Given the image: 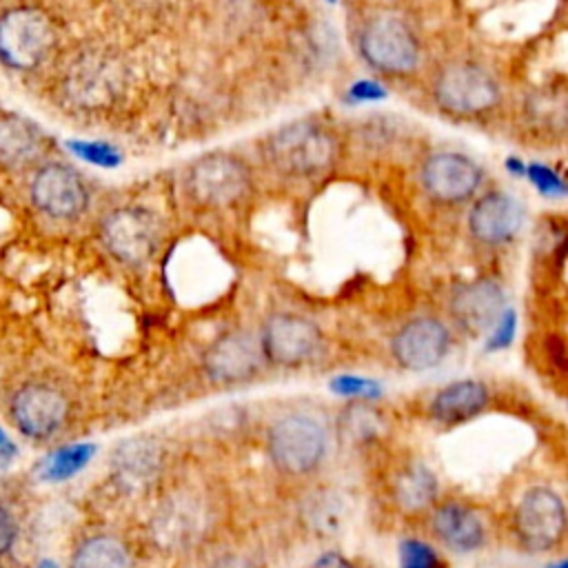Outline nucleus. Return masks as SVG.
Instances as JSON below:
<instances>
[{
    "label": "nucleus",
    "mask_w": 568,
    "mask_h": 568,
    "mask_svg": "<svg viewBox=\"0 0 568 568\" xmlns=\"http://www.w3.org/2000/svg\"><path fill=\"white\" fill-rule=\"evenodd\" d=\"M266 153L277 171L306 178L317 175L333 164L337 142L315 122H291L268 138Z\"/></svg>",
    "instance_id": "nucleus-1"
},
{
    "label": "nucleus",
    "mask_w": 568,
    "mask_h": 568,
    "mask_svg": "<svg viewBox=\"0 0 568 568\" xmlns=\"http://www.w3.org/2000/svg\"><path fill=\"white\" fill-rule=\"evenodd\" d=\"M266 450L280 473L302 477L322 464L326 455V430L308 415H284L268 428Z\"/></svg>",
    "instance_id": "nucleus-2"
},
{
    "label": "nucleus",
    "mask_w": 568,
    "mask_h": 568,
    "mask_svg": "<svg viewBox=\"0 0 568 568\" xmlns=\"http://www.w3.org/2000/svg\"><path fill=\"white\" fill-rule=\"evenodd\" d=\"M359 53L368 67L390 75H404L417 67L419 42L402 18L384 13L364 24Z\"/></svg>",
    "instance_id": "nucleus-3"
},
{
    "label": "nucleus",
    "mask_w": 568,
    "mask_h": 568,
    "mask_svg": "<svg viewBox=\"0 0 568 568\" xmlns=\"http://www.w3.org/2000/svg\"><path fill=\"white\" fill-rule=\"evenodd\" d=\"M519 544L530 552H548L557 548L566 532V506L557 490L550 486L528 488L513 517Z\"/></svg>",
    "instance_id": "nucleus-4"
},
{
    "label": "nucleus",
    "mask_w": 568,
    "mask_h": 568,
    "mask_svg": "<svg viewBox=\"0 0 568 568\" xmlns=\"http://www.w3.org/2000/svg\"><path fill=\"white\" fill-rule=\"evenodd\" d=\"M251 186V171L231 153H206L186 173V189L197 204L229 206Z\"/></svg>",
    "instance_id": "nucleus-5"
},
{
    "label": "nucleus",
    "mask_w": 568,
    "mask_h": 568,
    "mask_svg": "<svg viewBox=\"0 0 568 568\" xmlns=\"http://www.w3.org/2000/svg\"><path fill=\"white\" fill-rule=\"evenodd\" d=\"M262 357L275 366H302L322 348L320 326L297 313H273L264 320L260 333Z\"/></svg>",
    "instance_id": "nucleus-6"
},
{
    "label": "nucleus",
    "mask_w": 568,
    "mask_h": 568,
    "mask_svg": "<svg viewBox=\"0 0 568 568\" xmlns=\"http://www.w3.org/2000/svg\"><path fill=\"white\" fill-rule=\"evenodd\" d=\"M104 248L122 264L140 266L151 260L158 248V220L140 206H122L111 211L100 226Z\"/></svg>",
    "instance_id": "nucleus-7"
},
{
    "label": "nucleus",
    "mask_w": 568,
    "mask_h": 568,
    "mask_svg": "<svg viewBox=\"0 0 568 568\" xmlns=\"http://www.w3.org/2000/svg\"><path fill=\"white\" fill-rule=\"evenodd\" d=\"M435 100L442 109L457 115L488 111L499 100L497 80L477 64L459 62L446 67L435 82Z\"/></svg>",
    "instance_id": "nucleus-8"
},
{
    "label": "nucleus",
    "mask_w": 568,
    "mask_h": 568,
    "mask_svg": "<svg viewBox=\"0 0 568 568\" xmlns=\"http://www.w3.org/2000/svg\"><path fill=\"white\" fill-rule=\"evenodd\" d=\"M53 31L44 13L11 9L0 16V58L13 69L36 67L49 51Z\"/></svg>",
    "instance_id": "nucleus-9"
},
{
    "label": "nucleus",
    "mask_w": 568,
    "mask_h": 568,
    "mask_svg": "<svg viewBox=\"0 0 568 568\" xmlns=\"http://www.w3.org/2000/svg\"><path fill=\"white\" fill-rule=\"evenodd\" d=\"M13 426L29 439H49L55 435L69 415V402L62 390L49 384H24L9 402Z\"/></svg>",
    "instance_id": "nucleus-10"
},
{
    "label": "nucleus",
    "mask_w": 568,
    "mask_h": 568,
    "mask_svg": "<svg viewBox=\"0 0 568 568\" xmlns=\"http://www.w3.org/2000/svg\"><path fill=\"white\" fill-rule=\"evenodd\" d=\"M206 508L195 495L175 493L151 517V535L158 548L180 552L200 541L206 530Z\"/></svg>",
    "instance_id": "nucleus-11"
},
{
    "label": "nucleus",
    "mask_w": 568,
    "mask_h": 568,
    "mask_svg": "<svg viewBox=\"0 0 568 568\" xmlns=\"http://www.w3.org/2000/svg\"><path fill=\"white\" fill-rule=\"evenodd\" d=\"M450 348V331L437 317H415L390 339L395 362L406 371L435 368Z\"/></svg>",
    "instance_id": "nucleus-12"
},
{
    "label": "nucleus",
    "mask_w": 568,
    "mask_h": 568,
    "mask_svg": "<svg viewBox=\"0 0 568 568\" xmlns=\"http://www.w3.org/2000/svg\"><path fill=\"white\" fill-rule=\"evenodd\" d=\"M31 200L38 211L53 220H75L84 213L89 193L71 166L47 164L31 182Z\"/></svg>",
    "instance_id": "nucleus-13"
},
{
    "label": "nucleus",
    "mask_w": 568,
    "mask_h": 568,
    "mask_svg": "<svg viewBox=\"0 0 568 568\" xmlns=\"http://www.w3.org/2000/svg\"><path fill=\"white\" fill-rule=\"evenodd\" d=\"M260 339L246 331L220 335L204 353V371L217 384H240L255 377L262 364Z\"/></svg>",
    "instance_id": "nucleus-14"
},
{
    "label": "nucleus",
    "mask_w": 568,
    "mask_h": 568,
    "mask_svg": "<svg viewBox=\"0 0 568 568\" xmlns=\"http://www.w3.org/2000/svg\"><path fill=\"white\" fill-rule=\"evenodd\" d=\"M481 169L464 153L442 151L422 166V184L430 197L444 204L468 200L481 184Z\"/></svg>",
    "instance_id": "nucleus-15"
},
{
    "label": "nucleus",
    "mask_w": 568,
    "mask_h": 568,
    "mask_svg": "<svg viewBox=\"0 0 568 568\" xmlns=\"http://www.w3.org/2000/svg\"><path fill=\"white\" fill-rule=\"evenodd\" d=\"M450 315L468 335H481L495 326L506 311V297L495 280L481 277L459 284L448 302Z\"/></svg>",
    "instance_id": "nucleus-16"
},
{
    "label": "nucleus",
    "mask_w": 568,
    "mask_h": 568,
    "mask_svg": "<svg viewBox=\"0 0 568 568\" xmlns=\"http://www.w3.org/2000/svg\"><path fill=\"white\" fill-rule=\"evenodd\" d=\"M521 226L524 206L519 200L504 191H490L481 195L468 213V229L481 244L497 246L510 242Z\"/></svg>",
    "instance_id": "nucleus-17"
},
{
    "label": "nucleus",
    "mask_w": 568,
    "mask_h": 568,
    "mask_svg": "<svg viewBox=\"0 0 568 568\" xmlns=\"http://www.w3.org/2000/svg\"><path fill=\"white\" fill-rule=\"evenodd\" d=\"M164 462V450L158 439L138 435L120 442L111 455V468L115 479L131 490L144 488L155 479Z\"/></svg>",
    "instance_id": "nucleus-18"
},
{
    "label": "nucleus",
    "mask_w": 568,
    "mask_h": 568,
    "mask_svg": "<svg viewBox=\"0 0 568 568\" xmlns=\"http://www.w3.org/2000/svg\"><path fill=\"white\" fill-rule=\"evenodd\" d=\"M433 535L455 552H473L486 541V526L477 510L459 501H446L433 510Z\"/></svg>",
    "instance_id": "nucleus-19"
},
{
    "label": "nucleus",
    "mask_w": 568,
    "mask_h": 568,
    "mask_svg": "<svg viewBox=\"0 0 568 568\" xmlns=\"http://www.w3.org/2000/svg\"><path fill=\"white\" fill-rule=\"evenodd\" d=\"M488 404V388L477 379H459L439 388L430 402V415L439 424H462L473 419Z\"/></svg>",
    "instance_id": "nucleus-20"
},
{
    "label": "nucleus",
    "mask_w": 568,
    "mask_h": 568,
    "mask_svg": "<svg viewBox=\"0 0 568 568\" xmlns=\"http://www.w3.org/2000/svg\"><path fill=\"white\" fill-rule=\"evenodd\" d=\"M71 568H133V557L118 537L91 535L75 546Z\"/></svg>",
    "instance_id": "nucleus-21"
},
{
    "label": "nucleus",
    "mask_w": 568,
    "mask_h": 568,
    "mask_svg": "<svg viewBox=\"0 0 568 568\" xmlns=\"http://www.w3.org/2000/svg\"><path fill=\"white\" fill-rule=\"evenodd\" d=\"M40 149L38 131L20 120L4 118L0 120V164L7 169H18L29 164Z\"/></svg>",
    "instance_id": "nucleus-22"
},
{
    "label": "nucleus",
    "mask_w": 568,
    "mask_h": 568,
    "mask_svg": "<svg viewBox=\"0 0 568 568\" xmlns=\"http://www.w3.org/2000/svg\"><path fill=\"white\" fill-rule=\"evenodd\" d=\"M395 501L404 510H422L437 497V479L424 464H408L395 479Z\"/></svg>",
    "instance_id": "nucleus-23"
},
{
    "label": "nucleus",
    "mask_w": 568,
    "mask_h": 568,
    "mask_svg": "<svg viewBox=\"0 0 568 568\" xmlns=\"http://www.w3.org/2000/svg\"><path fill=\"white\" fill-rule=\"evenodd\" d=\"M95 446L93 444H69L51 450L42 462L38 464V477L42 481H64L73 475H78L93 457Z\"/></svg>",
    "instance_id": "nucleus-24"
},
{
    "label": "nucleus",
    "mask_w": 568,
    "mask_h": 568,
    "mask_svg": "<svg viewBox=\"0 0 568 568\" xmlns=\"http://www.w3.org/2000/svg\"><path fill=\"white\" fill-rule=\"evenodd\" d=\"M342 521V506L331 495H317L308 504V526H315L320 532L337 530Z\"/></svg>",
    "instance_id": "nucleus-25"
},
{
    "label": "nucleus",
    "mask_w": 568,
    "mask_h": 568,
    "mask_svg": "<svg viewBox=\"0 0 568 568\" xmlns=\"http://www.w3.org/2000/svg\"><path fill=\"white\" fill-rule=\"evenodd\" d=\"M399 568H442V564L426 541L404 539L399 546Z\"/></svg>",
    "instance_id": "nucleus-26"
},
{
    "label": "nucleus",
    "mask_w": 568,
    "mask_h": 568,
    "mask_svg": "<svg viewBox=\"0 0 568 568\" xmlns=\"http://www.w3.org/2000/svg\"><path fill=\"white\" fill-rule=\"evenodd\" d=\"M333 390L342 393V395H348V397H355V399H359V397H375L379 393L375 382L364 379V377H351V375L337 377L333 382Z\"/></svg>",
    "instance_id": "nucleus-27"
},
{
    "label": "nucleus",
    "mask_w": 568,
    "mask_h": 568,
    "mask_svg": "<svg viewBox=\"0 0 568 568\" xmlns=\"http://www.w3.org/2000/svg\"><path fill=\"white\" fill-rule=\"evenodd\" d=\"M490 339H488V348H506L515 335V315L510 311H504L501 317L495 322V326L490 328Z\"/></svg>",
    "instance_id": "nucleus-28"
},
{
    "label": "nucleus",
    "mask_w": 568,
    "mask_h": 568,
    "mask_svg": "<svg viewBox=\"0 0 568 568\" xmlns=\"http://www.w3.org/2000/svg\"><path fill=\"white\" fill-rule=\"evenodd\" d=\"M18 539V521L16 517L0 506V555H7Z\"/></svg>",
    "instance_id": "nucleus-29"
},
{
    "label": "nucleus",
    "mask_w": 568,
    "mask_h": 568,
    "mask_svg": "<svg viewBox=\"0 0 568 568\" xmlns=\"http://www.w3.org/2000/svg\"><path fill=\"white\" fill-rule=\"evenodd\" d=\"M75 153L87 158L89 162H95V164H113L115 162V155L106 149V146H98V144H73Z\"/></svg>",
    "instance_id": "nucleus-30"
},
{
    "label": "nucleus",
    "mask_w": 568,
    "mask_h": 568,
    "mask_svg": "<svg viewBox=\"0 0 568 568\" xmlns=\"http://www.w3.org/2000/svg\"><path fill=\"white\" fill-rule=\"evenodd\" d=\"M530 175H532L530 180H535V182L539 184V189L546 191V193H561V191H564L561 182H559L552 173H548L546 169H541V166L530 169Z\"/></svg>",
    "instance_id": "nucleus-31"
},
{
    "label": "nucleus",
    "mask_w": 568,
    "mask_h": 568,
    "mask_svg": "<svg viewBox=\"0 0 568 568\" xmlns=\"http://www.w3.org/2000/svg\"><path fill=\"white\" fill-rule=\"evenodd\" d=\"M311 568H353V564H351L342 552L331 550V552L320 555V557L311 564Z\"/></svg>",
    "instance_id": "nucleus-32"
},
{
    "label": "nucleus",
    "mask_w": 568,
    "mask_h": 568,
    "mask_svg": "<svg viewBox=\"0 0 568 568\" xmlns=\"http://www.w3.org/2000/svg\"><path fill=\"white\" fill-rule=\"evenodd\" d=\"M18 453V448H16V444L9 439V435L0 428V457H4V459H11L13 455Z\"/></svg>",
    "instance_id": "nucleus-33"
},
{
    "label": "nucleus",
    "mask_w": 568,
    "mask_h": 568,
    "mask_svg": "<svg viewBox=\"0 0 568 568\" xmlns=\"http://www.w3.org/2000/svg\"><path fill=\"white\" fill-rule=\"evenodd\" d=\"M211 568H253L251 564L242 561V559H233V557H226V559H220L217 564H213Z\"/></svg>",
    "instance_id": "nucleus-34"
},
{
    "label": "nucleus",
    "mask_w": 568,
    "mask_h": 568,
    "mask_svg": "<svg viewBox=\"0 0 568 568\" xmlns=\"http://www.w3.org/2000/svg\"><path fill=\"white\" fill-rule=\"evenodd\" d=\"M38 568H58V566H55L51 559H42V561L38 564Z\"/></svg>",
    "instance_id": "nucleus-35"
},
{
    "label": "nucleus",
    "mask_w": 568,
    "mask_h": 568,
    "mask_svg": "<svg viewBox=\"0 0 568 568\" xmlns=\"http://www.w3.org/2000/svg\"><path fill=\"white\" fill-rule=\"evenodd\" d=\"M550 568H566V561H559V564H552Z\"/></svg>",
    "instance_id": "nucleus-36"
}]
</instances>
